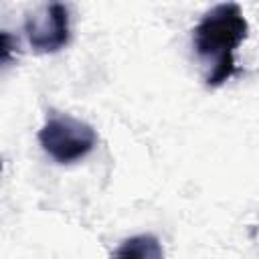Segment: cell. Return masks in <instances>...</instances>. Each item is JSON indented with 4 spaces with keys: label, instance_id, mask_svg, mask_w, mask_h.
<instances>
[{
    "label": "cell",
    "instance_id": "cell-4",
    "mask_svg": "<svg viewBox=\"0 0 259 259\" xmlns=\"http://www.w3.org/2000/svg\"><path fill=\"white\" fill-rule=\"evenodd\" d=\"M111 259H164V249L154 235H134L111 253Z\"/></svg>",
    "mask_w": 259,
    "mask_h": 259
},
{
    "label": "cell",
    "instance_id": "cell-3",
    "mask_svg": "<svg viewBox=\"0 0 259 259\" xmlns=\"http://www.w3.org/2000/svg\"><path fill=\"white\" fill-rule=\"evenodd\" d=\"M24 32L34 53H57L69 42V10L61 2L45 4L24 20Z\"/></svg>",
    "mask_w": 259,
    "mask_h": 259
},
{
    "label": "cell",
    "instance_id": "cell-2",
    "mask_svg": "<svg viewBox=\"0 0 259 259\" xmlns=\"http://www.w3.org/2000/svg\"><path fill=\"white\" fill-rule=\"evenodd\" d=\"M42 150L59 164H73L97 146V134L87 123L67 113H53L38 132Z\"/></svg>",
    "mask_w": 259,
    "mask_h": 259
},
{
    "label": "cell",
    "instance_id": "cell-1",
    "mask_svg": "<svg viewBox=\"0 0 259 259\" xmlns=\"http://www.w3.org/2000/svg\"><path fill=\"white\" fill-rule=\"evenodd\" d=\"M194 49L204 59H214L212 71L206 77L210 87L223 85L235 73V49L247 38L249 22L235 2H223L210 8L192 30Z\"/></svg>",
    "mask_w": 259,
    "mask_h": 259
},
{
    "label": "cell",
    "instance_id": "cell-5",
    "mask_svg": "<svg viewBox=\"0 0 259 259\" xmlns=\"http://www.w3.org/2000/svg\"><path fill=\"white\" fill-rule=\"evenodd\" d=\"M14 47H18V42H16V40H14L6 30H2V61H4V63H8V61H10Z\"/></svg>",
    "mask_w": 259,
    "mask_h": 259
}]
</instances>
